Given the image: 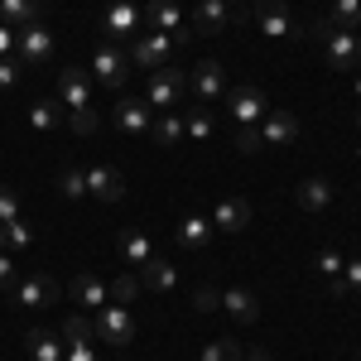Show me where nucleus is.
I'll return each mask as SVG.
<instances>
[{
	"instance_id": "nucleus-25",
	"label": "nucleus",
	"mask_w": 361,
	"mask_h": 361,
	"mask_svg": "<svg viewBox=\"0 0 361 361\" xmlns=\"http://www.w3.org/2000/svg\"><path fill=\"white\" fill-rule=\"evenodd\" d=\"M222 313H231L236 323H260V304H255V294L250 289H226L222 294Z\"/></svg>"
},
{
	"instance_id": "nucleus-12",
	"label": "nucleus",
	"mask_w": 361,
	"mask_h": 361,
	"mask_svg": "<svg viewBox=\"0 0 361 361\" xmlns=\"http://www.w3.org/2000/svg\"><path fill=\"white\" fill-rule=\"evenodd\" d=\"M58 299V279L54 275H29L15 284V304L20 308H49Z\"/></svg>"
},
{
	"instance_id": "nucleus-51",
	"label": "nucleus",
	"mask_w": 361,
	"mask_h": 361,
	"mask_svg": "<svg viewBox=\"0 0 361 361\" xmlns=\"http://www.w3.org/2000/svg\"><path fill=\"white\" fill-rule=\"evenodd\" d=\"M357 361H361V352H357Z\"/></svg>"
},
{
	"instance_id": "nucleus-36",
	"label": "nucleus",
	"mask_w": 361,
	"mask_h": 361,
	"mask_svg": "<svg viewBox=\"0 0 361 361\" xmlns=\"http://www.w3.org/2000/svg\"><path fill=\"white\" fill-rule=\"evenodd\" d=\"M20 78H25V63H20L15 54H10V58H0V92H10V87L20 82Z\"/></svg>"
},
{
	"instance_id": "nucleus-20",
	"label": "nucleus",
	"mask_w": 361,
	"mask_h": 361,
	"mask_svg": "<svg viewBox=\"0 0 361 361\" xmlns=\"http://www.w3.org/2000/svg\"><path fill=\"white\" fill-rule=\"evenodd\" d=\"M73 299H78L82 308H106L111 304V284H106L102 275H92V270H82V275L73 279Z\"/></svg>"
},
{
	"instance_id": "nucleus-42",
	"label": "nucleus",
	"mask_w": 361,
	"mask_h": 361,
	"mask_svg": "<svg viewBox=\"0 0 361 361\" xmlns=\"http://www.w3.org/2000/svg\"><path fill=\"white\" fill-rule=\"evenodd\" d=\"M63 361H102V357H97L92 337H87V342H68V357H63Z\"/></svg>"
},
{
	"instance_id": "nucleus-6",
	"label": "nucleus",
	"mask_w": 361,
	"mask_h": 361,
	"mask_svg": "<svg viewBox=\"0 0 361 361\" xmlns=\"http://www.w3.org/2000/svg\"><path fill=\"white\" fill-rule=\"evenodd\" d=\"M173 54H178V49H173V39H169V34H154V29H149V34H140L135 44H130V63H135V68H149V73L169 68Z\"/></svg>"
},
{
	"instance_id": "nucleus-1",
	"label": "nucleus",
	"mask_w": 361,
	"mask_h": 361,
	"mask_svg": "<svg viewBox=\"0 0 361 361\" xmlns=\"http://www.w3.org/2000/svg\"><path fill=\"white\" fill-rule=\"evenodd\" d=\"M92 333L102 337V342H111V347H130L140 323H135V313H130V304H106V308H97Z\"/></svg>"
},
{
	"instance_id": "nucleus-29",
	"label": "nucleus",
	"mask_w": 361,
	"mask_h": 361,
	"mask_svg": "<svg viewBox=\"0 0 361 361\" xmlns=\"http://www.w3.org/2000/svg\"><path fill=\"white\" fill-rule=\"evenodd\" d=\"M328 25L333 29H361V0H333V10H328Z\"/></svg>"
},
{
	"instance_id": "nucleus-40",
	"label": "nucleus",
	"mask_w": 361,
	"mask_h": 361,
	"mask_svg": "<svg viewBox=\"0 0 361 361\" xmlns=\"http://www.w3.org/2000/svg\"><path fill=\"white\" fill-rule=\"evenodd\" d=\"M68 126H73V135H92V130H97V111H92V106L68 111Z\"/></svg>"
},
{
	"instance_id": "nucleus-46",
	"label": "nucleus",
	"mask_w": 361,
	"mask_h": 361,
	"mask_svg": "<svg viewBox=\"0 0 361 361\" xmlns=\"http://www.w3.org/2000/svg\"><path fill=\"white\" fill-rule=\"evenodd\" d=\"M328 294H333V299H347V284H342V275L328 279Z\"/></svg>"
},
{
	"instance_id": "nucleus-21",
	"label": "nucleus",
	"mask_w": 361,
	"mask_h": 361,
	"mask_svg": "<svg viewBox=\"0 0 361 361\" xmlns=\"http://www.w3.org/2000/svg\"><path fill=\"white\" fill-rule=\"evenodd\" d=\"M212 226H217V231H246L250 226V202L246 197H222V202L212 207Z\"/></svg>"
},
{
	"instance_id": "nucleus-45",
	"label": "nucleus",
	"mask_w": 361,
	"mask_h": 361,
	"mask_svg": "<svg viewBox=\"0 0 361 361\" xmlns=\"http://www.w3.org/2000/svg\"><path fill=\"white\" fill-rule=\"evenodd\" d=\"M15 44H20V29L0 25V58H10V54H15Z\"/></svg>"
},
{
	"instance_id": "nucleus-3",
	"label": "nucleus",
	"mask_w": 361,
	"mask_h": 361,
	"mask_svg": "<svg viewBox=\"0 0 361 361\" xmlns=\"http://www.w3.org/2000/svg\"><path fill=\"white\" fill-rule=\"evenodd\" d=\"M313 34H318V39H323V49H328V68H337V73L357 68L361 44H357V34H352V29H333L328 20H318V25H313Z\"/></svg>"
},
{
	"instance_id": "nucleus-10",
	"label": "nucleus",
	"mask_w": 361,
	"mask_h": 361,
	"mask_svg": "<svg viewBox=\"0 0 361 361\" xmlns=\"http://www.w3.org/2000/svg\"><path fill=\"white\" fill-rule=\"evenodd\" d=\"M140 25H145V10H140L135 0H111L106 15H102V29H106L111 39H135Z\"/></svg>"
},
{
	"instance_id": "nucleus-38",
	"label": "nucleus",
	"mask_w": 361,
	"mask_h": 361,
	"mask_svg": "<svg viewBox=\"0 0 361 361\" xmlns=\"http://www.w3.org/2000/svg\"><path fill=\"white\" fill-rule=\"evenodd\" d=\"M140 294V279H130V275H116V284H111V304H130Z\"/></svg>"
},
{
	"instance_id": "nucleus-44",
	"label": "nucleus",
	"mask_w": 361,
	"mask_h": 361,
	"mask_svg": "<svg viewBox=\"0 0 361 361\" xmlns=\"http://www.w3.org/2000/svg\"><path fill=\"white\" fill-rule=\"evenodd\" d=\"M15 284H20V279H15V260L0 250V289H15Z\"/></svg>"
},
{
	"instance_id": "nucleus-43",
	"label": "nucleus",
	"mask_w": 361,
	"mask_h": 361,
	"mask_svg": "<svg viewBox=\"0 0 361 361\" xmlns=\"http://www.w3.org/2000/svg\"><path fill=\"white\" fill-rule=\"evenodd\" d=\"M342 284H347V294H361V260L342 265Z\"/></svg>"
},
{
	"instance_id": "nucleus-8",
	"label": "nucleus",
	"mask_w": 361,
	"mask_h": 361,
	"mask_svg": "<svg viewBox=\"0 0 361 361\" xmlns=\"http://www.w3.org/2000/svg\"><path fill=\"white\" fill-rule=\"evenodd\" d=\"M188 92H197V102L202 106H212V102H222L226 97V73L217 58H202L193 73H188Z\"/></svg>"
},
{
	"instance_id": "nucleus-5",
	"label": "nucleus",
	"mask_w": 361,
	"mask_h": 361,
	"mask_svg": "<svg viewBox=\"0 0 361 361\" xmlns=\"http://www.w3.org/2000/svg\"><path fill=\"white\" fill-rule=\"evenodd\" d=\"M130 78V58L121 54L116 44H102L97 54H92V82H102L106 92H121Z\"/></svg>"
},
{
	"instance_id": "nucleus-37",
	"label": "nucleus",
	"mask_w": 361,
	"mask_h": 361,
	"mask_svg": "<svg viewBox=\"0 0 361 361\" xmlns=\"http://www.w3.org/2000/svg\"><path fill=\"white\" fill-rule=\"evenodd\" d=\"M15 217H20V193H15L10 183H0V226L15 222Z\"/></svg>"
},
{
	"instance_id": "nucleus-16",
	"label": "nucleus",
	"mask_w": 361,
	"mask_h": 361,
	"mask_svg": "<svg viewBox=\"0 0 361 361\" xmlns=\"http://www.w3.org/2000/svg\"><path fill=\"white\" fill-rule=\"evenodd\" d=\"M299 116L294 111H265V121H260V140L265 145H294L299 140Z\"/></svg>"
},
{
	"instance_id": "nucleus-49",
	"label": "nucleus",
	"mask_w": 361,
	"mask_h": 361,
	"mask_svg": "<svg viewBox=\"0 0 361 361\" xmlns=\"http://www.w3.org/2000/svg\"><path fill=\"white\" fill-rule=\"evenodd\" d=\"M0 246H5V231H0Z\"/></svg>"
},
{
	"instance_id": "nucleus-32",
	"label": "nucleus",
	"mask_w": 361,
	"mask_h": 361,
	"mask_svg": "<svg viewBox=\"0 0 361 361\" xmlns=\"http://www.w3.org/2000/svg\"><path fill=\"white\" fill-rule=\"evenodd\" d=\"M58 193L68 197V202H73V197H82V193H87V173H78V169H63V173H58Z\"/></svg>"
},
{
	"instance_id": "nucleus-11",
	"label": "nucleus",
	"mask_w": 361,
	"mask_h": 361,
	"mask_svg": "<svg viewBox=\"0 0 361 361\" xmlns=\"http://www.w3.org/2000/svg\"><path fill=\"white\" fill-rule=\"evenodd\" d=\"M58 102H63L68 111L92 106V73H87V68H63V73H58Z\"/></svg>"
},
{
	"instance_id": "nucleus-17",
	"label": "nucleus",
	"mask_w": 361,
	"mask_h": 361,
	"mask_svg": "<svg viewBox=\"0 0 361 361\" xmlns=\"http://www.w3.org/2000/svg\"><path fill=\"white\" fill-rule=\"evenodd\" d=\"M212 231H217V226H212V217H183V222H178V231H173V241H178V250H207L212 246Z\"/></svg>"
},
{
	"instance_id": "nucleus-48",
	"label": "nucleus",
	"mask_w": 361,
	"mask_h": 361,
	"mask_svg": "<svg viewBox=\"0 0 361 361\" xmlns=\"http://www.w3.org/2000/svg\"><path fill=\"white\" fill-rule=\"evenodd\" d=\"M226 10H231V20H236V5H246V0H222Z\"/></svg>"
},
{
	"instance_id": "nucleus-7",
	"label": "nucleus",
	"mask_w": 361,
	"mask_h": 361,
	"mask_svg": "<svg viewBox=\"0 0 361 361\" xmlns=\"http://www.w3.org/2000/svg\"><path fill=\"white\" fill-rule=\"evenodd\" d=\"M54 29H44V25H25L20 29V44H15V58L25 63V68H44L49 58H54Z\"/></svg>"
},
{
	"instance_id": "nucleus-9",
	"label": "nucleus",
	"mask_w": 361,
	"mask_h": 361,
	"mask_svg": "<svg viewBox=\"0 0 361 361\" xmlns=\"http://www.w3.org/2000/svg\"><path fill=\"white\" fill-rule=\"evenodd\" d=\"M226 106H231V121L236 126H260L265 111H270V102H265V92L260 87H231V97H226Z\"/></svg>"
},
{
	"instance_id": "nucleus-13",
	"label": "nucleus",
	"mask_w": 361,
	"mask_h": 361,
	"mask_svg": "<svg viewBox=\"0 0 361 361\" xmlns=\"http://www.w3.org/2000/svg\"><path fill=\"white\" fill-rule=\"evenodd\" d=\"M116 126L126 130V135H149V126H154V116H149V102H135V97H121L116 102Z\"/></svg>"
},
{
	"instance_id": "nucleus-31",
	"label": "nucleus",
	"mask_w": 361,
	"mask_h": 361,
	"mask_svg": "<svg viewBox=\"0 0 361 361\" xmlns=\"http://www.w3.org/2000/svg\"><path fill=\"white\" fill-rule=\"evenodd\" d=\"M246 352H241V342L236 337H212L207 347H202V361H241Z\"/></svg>"
},
{
	"instance_id": "nucleus-35",
	"label": "nucleus",
	"mask_w": 361,
	"mask_h": 361,
	"mask_svg": "<svg viewBox=\"0 0 361 361\" xmlns=\"http://www.w3.org/2000/svg\"><path fill=\"white\" fill-rule=\"evenodd\" d=\"M63 337H68V342H87V337H97V333H92V318L68 313V318H63Z\"/></svg>"
},
{
	"instance_id": "nucleus-24",
	"label": "nucleus",
	"mask_w": 361,
	"mask_h": 361,
	"mask_svg": "<svg viewBox=\"0 0 361 361\" xmlns=\"http://www.w3.org/2000/svg\"><path fill=\"white\" fill-rule=\"evenodd\" d=\"M25 352L29 361H63V337L49 328H34V333H25Z\"/></svg>"
},
{
	"instance_id": "nucleus-18",
	"label": "nucleus",
	"mask_w": 361,
	"mask_h": 361,
	"mask_svg": "<svg viewBox=\"0 0 361 361\" xmlns=\"http://www.w3.org/2000/svg\"><path fill=\"white\" fill-rule=\"evenodd\" d=\"M145 20H149L154 34H169V39L188 25V20H183V10H178V0H149V5H145Z\"/></svg>"
},
{
	"instance_id": "nucleus-47",
	"label": "nucleus",
	"mask_w": 361,
	"mask_h": 361,
	"mask_svg": "<svg viewBox=\"0 0 361 361\" xmlns=\"http://www.w3.org/2000/svg\"><path fill=\"white\" fill-rule=\"evenodd\" d=\"M246 361H275V357H270L265 347H250V352H246Z\"/></svg>"
},
{
	"instance_id": "nucleus-4",
	"label": "nucleus",
	"mask_w": 361,
	"mask_h": 361,
	"mask_svg": "<svg viewBox=\"0 0 361 361\" xmlns=\"http://www.w3.org/2000/svg\"><path fill=\"white\" fill-rule=\"evenodd\" d=\"M188 97V73L183 68H159V73H149V106H159V111H173L178 102Z\"/></svg>"
},
{
	"instance_id": "nucleus-28",
	"label": "nucleus",
	"mask_w": 361,
	"mask_h": 361,
	"mask_svg": "<svg viewBox=\"0 0 361 361\" xmlns=\"http://www.w3.org/2000/svg\"><path fill=\"white\" fill-rule=\"evenodd\" d=\"M149 135H154V145H164V149H173L178 140L188 135V130H183V116L164 111V116H159V121H154V126H149Z\"/></svg>"
},
{
	"instance_id": "nucleus-22",
	"label": "nucleus",
	"mask_w": 361,
	"mask_h": 361,
	"mask_svg": "<svg viewBox=\"0 0 361 361\" xmlns=\"http://www.w3.org/2000/svg\"><path fill=\"white\" fill-rule=\"evenodd\" d=\"M140 279H145L149 289H159V294L178 289V270H173V260H164V255H149V260L140 265Z\"/></svg>"
},
{
	"instance_id": "nucleus-39",
	"label": "nucleus",
	"mask_w": 361,
	"mask_h": 361,
	"mask_svg": "<svg viewBox=\"0 0 361 361\" xmlns=\"http://www.w3.org/2000/svg\"><path fill=\"white\" fill-rule=\"evenodd\" d=\"M236 149H241V154H255V149H265V140H260V126H241V130H236Z\"/></svg>"
},
{
	"instance_id": "nucleus-14",
	"label": "nucleus",
	"mask_w": 361,
	"mask_h": 361,
	"mask_svg": "<svg viewBox=\"0 0 361 361\" xmlns=\"http://www.w3.org/2000/svg\"><path fill=\"white\" fill-rule=\"evenodd\" d=\"M87 193L102 197V202H121V197H126V178H121L111 164H92L87 169Z\"/></svg>"
},
{
	"instance_id": "nucleus-2",
	"label": "nucleus",
	"mask_w": 361,
	"mask_h": 361,
	"mask_svg": "<svg viewBox=\"0 0 361 361\" xmlns=\"http://www.w3.org/2000/svg\"><path fill=\"white\" fill-rule=\"evenodd\" d=\"M255 20H260V29L270 34V39H299L304 44L313 29L299 25V20H289V0H255Z\"/></svg>"
},
{
	"instance_id": "nucleus-27",
	"label": "nucleus",
	"mask_w": 361,
	"mask_h": 361,
	"mask_svg": "<svg viewBox=\"0 0 361 361\" xmlns=\"http://www.w3.org/2000/svg\"><path fill=\"white\" fill-rule=\"evenodd\" d=\"M29 126H34V130H58V126H63V102H58V97L34 102V106H29Z\"/></svg>"
},
{
	"instance_id": "nucleus-50",
	"label": "nucleus",
	"mask_w": 361,
	"mask_h": 361,
	"mask_svg": "<svg viewBox=\"0 0 361 361\" xmlns=\"http://www.w3.org/2000/svg\"><path fill=\"white\" fill-rule=\"evenodd\" d=\"M357 97H361V82H357Z\"/></svg>"
},
{
	"instance_id": "nucleus-15",
	"label": "nucleus",
	"mask_w": 361,
	"mask_h": 361,
	"mask_svg": "<svg viewBox=\"0 0 361 361\" xmlns=\"http://www.w3.org/2000/svg\"><path fill=\"white\" fill-rule=\"evenodd\" d=\"M226 25H236V20H231V10H226L222 0H197L193 15H188V29H193V34H217V29H226Z\"/></svg>"
},
{
	"instance_id": "nucleus-34",
	"label": "nucleus",
	"mask_w": 361,
	"mask_h": 361,
	"mask_svg": "<svg viewBox=\"0 0 361 361\" xmlns=\"http://www.w3.org/2000/svg\"><path fill=\"white\" fill-rule=\"evenodd\" d=\"M0 231H5V246H10V250H25L29 241H34V231L25 226V217H15V222H5Z\"/></svg>"
},
{
	"instance_id": "nucleus-41",
	"label": "nucleus",
	"mask_w": 361,
	"mask_h": 361,
	"mask_svg": "<svg viewBox=\"0 0 361 361\" xmlns=\"http://www.w3.org/2000/svg\"><path fill=\"white\" fill-rule=\"evenodd\" d=\"M193 308L197 313H212V308H222V294L212 284H202V289H193Z\"/></svg>"
},
{
	"instance_id": "nucleus-26",
	"label": "nucleus",
	"mask_w": 361,
	"mask_h": 361,
	"mask_svg": "<svg viewBox=\"0 0 361 361\" xmlns=\"http://www.w3.org/2000/svg\"><path fill=\"white\" fill-rule=\"evenodd\" d=\"M116 246H121V255H126V260H130V265H145V260H149V255H154V241H149V236H145V231H140V226H126V231H121V241H116Z\"/></svg>"
},
{
	"instance_id": "nucleus-33",
	"label": "nucleus",
	"mask_w": 361,
	"mask_h": 361,
	"mask_svg": "<svg viewBox=\"0 0 361 361\" xmlns=\"http://www.w3.org/2000/svg\"><path fill=\"white\" fill-rule=\"evenodd\" d=\"M342 265H347V260H342V250H333V246H323L318 250V255H313V270H318V275H342Z\"/></svg>"
},
{
	"instance_id": "nucleus-23",
	"label": "nucleus",
	"mask_w": 361,
	"mask_h": 361,
	"mask_svg": "<svg viewBox=\"0 0 361 361\" xmlns=\"http://www.w3.org/2000/svg\"><path fill=\"white\" fill-rule=\"evenodd\" d=\"M39 15H44V0H0V25L10 29L39 25Z\"/></svg>"
},
{
	"instance_id": "nucleus-30",
	"label": "nucleus",
	"mask_w": 361,
	"mask_h": 361,
	"mask_svg": "<svg viewBox=\"0 0 361 361\" xmlns=\"http://www.w3.org/2000/svg\"><path fill=\"white\" fill-rule=\"evenodd\" d=\"M212 126H217V121H212V106H193V111L183 116V130H188L197 145H202V140H212Z\"/></svg>"
},
{
	"instance_id": "nucleus-19",
	"label": "nucleus",
	"mask_w": 361,
	"mask_h": 361,
	"mask_svg": "<svg viewBox=\"0 0 361 361\" xmlns=\"http://www.w3.org/2000/svg\"><path fill=\"white\" fill-rule=\"evenodd\" d=\"M294 202H299L304 212H328V207H333V183H328L323 173H313V178H304V183L294 188Z\"/></svg>"
}]
</instances>
